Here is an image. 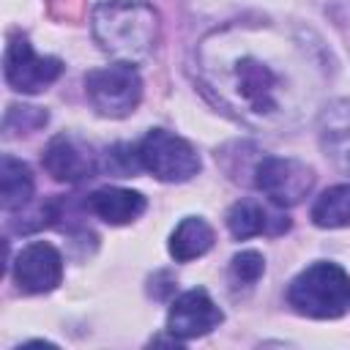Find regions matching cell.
<instances>
[{
    "instance_id": "cell-11",
    "label": "cell",
    "mask_w": 350,
    "mask_h": 350,
    "mask_svg": "<svg viewBox=\"0 0 350 350\" xmlns=\"http://www.w3.org/2000/svg\"><path fill=\"white\" fill-rule=\"evenodd\" d=\"M227 230L232 238L246 241L252 235H279L290 230V219L257 200H238L227 211Z\"/></svg>"
},
{
    "instance_id": "cell-12",
    "label": "cell",
    "mask_w": 350,
    "mask_h": 350,
    "mask_svg": "<svg viewBox=\"0 0 350 350\" xmlns=\"http://www.w3.org/2000/svg\"><path fill=\"white\" fill-rule=\"evenodd\" d=\"M320 145L325 156L345 172H350V101H331L320 112Z\"/></svg>"
},
{
    "instance_id": "cell-15",
    "label": "cell",
    "mask_w": 350,
    "mask_h": 350,
    "mask_svg": "<svg viewBox=\"0 0 350 350\" xmlns=\"http://www.w3.org/2000/svg\"><path fill=\"white\" fill-rule=\"evenodd\" d=\"M213 246V230L200 216H186L170 235V254L175 262H189L211 252Z\"/></svg>"
},
{
    "instance_id": "cell-13",
    "label": "cell",
    "mask_w": 350,
    "mask_h": 350,
    "mask_svg": "<svg viewBox=\"0 0 350 350\" xmlns=\"http://www.w3.org/2000/svg\"><path fill=\"white\" fill-rule=\"evenodd\" d=\"M88 208L90 213H96L101 221L107 224H129L134 219H139L148 208V200L139 191L131 189H118V186H107V189H96L88 197Z\"/></svg>"
},
{
    "instance_id": "cell-1",
    "label": "cell",
    "mask_w": 350,
    "mask_h": 350,
    "mask_svg": "<svg viewBox=\"0 0 350 350\" xmlns=\"http://www.w3.org/2000/svg\"><path fill=\"white\" fill-rule=\"evenodd\" d=\"M219 52L216 66H208V85L219 93V101L230 109L243 112L246 120L254 123H273L282 120L284 112L295 109V82L293 71L276 68L282 55L279 52H257L252 41L227 38V33H216Z\"/></svg>"
},
{
    "instance_id": "cell-10",
    "label": "cell",
    "mask_w": 350,
    "mask_h": 350,
    "mask_svg": "<svg viewBox=\"0 0 350 350\" xmlns=\"http://www.w3.org/2000/svg\"><path fill=\"white\" fill-rule=\"evenodd\" d=\"M44 170L63 183H79L85 178H93L98 164L96 156L90 153L88 145H82L79 139L68 137V134H57L49 139L46 150H44Z\"/></svg>"
},
{
    "instance_id": "cell-5",
    "label": "cell",
    "mask_w": 350,
    "mask_h": 350,
    "mask_svg": "<svg viewBox=\"0 0 350 350\" xmlns=\"http://www.w3.org/2000/svg\"><path fill=\"white\" fill-rule=\"evenodd\" d=\"M85 93L93 109L104 118H126L139 107L142 79L131 63H115L85 74Z\"/></svg>"
},
{
    "instance_id": "cell-14",
    "label": "cell",
    "mask_w": 350,
    "mask_h": 350,
    "mask_svg": "<svg viewBox=\"0 0 350 350\" xmlns=\"http://www.w3.org/2000/svg\"><path fill=\"white\" fill-rule=\"evenodd\" d=\"M33 189H36V180H33L30 167L22 159H14L5 153L0 159V205H3V211L5 213L22 211L30 202Z\"/></svg>"
},
{
    "instance_id": "cell-2",
    "label": "cell",
    "mask_w": 350,
    "mask_h": 350,
    "mask_svg": "<svg viewBox=\"0 0 350 350\" xmlns=\"http://www.w3.org/2000/svg\"><path fill=\"white\" fill-rule=\"evenodd\" d=\"M90 27L104 52L123 63H137L156 46L159 14L142 0H107L93 8Z\"/></svg>"
},
{
    "instance_id": "cell-17",
    "label": "cell",
    "mask_w": 350,
    "mask_h": 350,
    "mask_svg": "<svg viewBox=\"0 0 350 350\" xmlns=\"http://www.w3.org/2000/svg\"><path fill=\"white\" fill-rule=\"evenodd\" d=\"M262 271H265L262 254L254 252V249H246V252L232 257V262H230V282L235 287H252L262 276Z\"/></svg>"
},
{
    "instance_id": "cell-3",
    "label": "cell",
    "mask_w": 350,
    "mask_h": 350,
    "mask_svg": "<svg viewBox=\"0 0 350 350\" xmlns=\"http://www.w3.org/2000/svg\"><path fill=\"white\" fill-rule=\"evenodd\" d=\"M287 304L301 317L336 320L350 306V273L336 262H312L290 282Z\"/></svg>"
},
{
    "instance_id": "cell-9",
    "label": "cell",
    "mask_w": 350,
    "mask_h": 350,
    "mask_svg": "<svg viewBox=\"0 0 350 350\" xmlns=\"http://www.w3.org/2000/svg\"><path fill=\"white\" fill-rule=\"evenodd\" d=\"M221 320H224V312L213 304V298L202 287H194L180 298H175V304L170 306L167 331L172 334V339L189 342L211 334Z\"/></svg>"
},
{
    "instance_id": "cell-16",
    "label": "cell",
    "mask_w": 350,
    "mask_h": 350,
    "mask_svg": "<svg viewBox=\"0 0 350 350\" xmlns=\"http://www.w3.org/2000/svg\"><path fill=\"white\" fill-rule=\"evenodd\" d=\"M312 221L323 230L350 227V183L325 189L312 205Z\"/></svg>"
},
{
    "instance_id": "cell-8",
    "label": "cell",
    "mask_w": 350,
    "mask_h": 350,
    "mask_svg": "<svg viewBox=\"0 0 350 350\" xmlns=\"http://www.w3.org/2000/svg\"><path fill=\"white\" fill-rule=\"evenodd\" d=\"M11 273L22 293L27 295L49 293L63 279V257L52 243L33 241L16 254V260L11 262Z\"/></svg>"
},
{
    "instance_id": "cell-18",
    "label": "cell",
    "mask_w": 350,
    "mask_h": 350,
    "mask_svg": "<svg viewBox=\"0 0 350 350\" xmlns=\"http://www.w3.org/2000/svg\"><path fill=\"white\" fill-rule=\"evenodd\" d=\"M46 120H49V115L41 109V107H8V112H5V120H3V129H5V134L11 137V134H30V131H36V129H41V126H46Z\"/></svg>"
},
{
    "instance_id": "cell-4",
    "label": "cell",
    "mask_w": 350,
    "mask_h": 350,
    "mask_svg": "<svg viewBox=\"0 0 350 350\" xmlns=\"http://www.w3.org/2000/svg\"><path fill=\"white\" fill-rule=\"evenodd\" d=\"M137 156H139L142 170H148L153 178H159L164 183H183L200 172L197 150L183 137H178L167 129H150L139 139Z\"/></svg>"
},
{
    "instance_id": "cell-6",
    "label": "cell",
    "mask_w": 350,
    "mask_h": 350,
    "mask_svg": "<svg viewBox=\"0 0 350 350\" xmlns=\"http://www.w3.org/2000/svg\"><path fill=\"white\" fill-rule=\"evenodd\" d=\"M3 74L11 90L16 93H41L63 74V60L36 55L25 36H11L5 44Z\"/></svg>"
},
{
    "instance_id": "cell-7",
    "label": "cell",
    "mask_w": 350,
    "mask_h": 350,
    "mask_svg": "<svg viewBox=\"0 0 350 350\" xmlns=\"http://www.w3.org/2000/svg\"><path fill=\"white\" fill-rule=\"evenodd\" d=\"M254 186L276 205V208H290L298 205L314 186L312 170L287 156H262L254 167Z\"/></svg>"
}]
</instances>
